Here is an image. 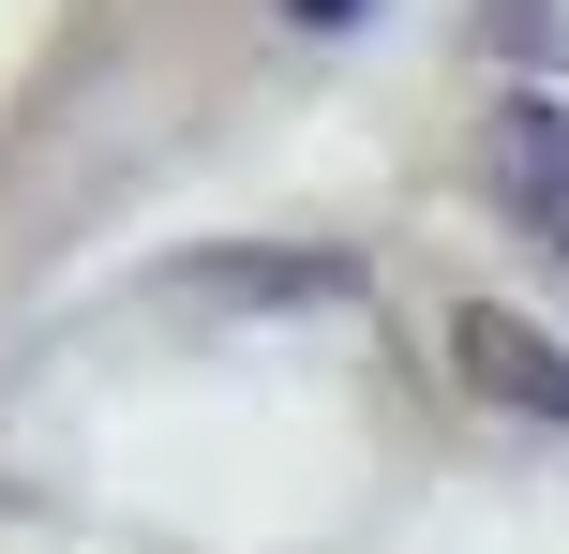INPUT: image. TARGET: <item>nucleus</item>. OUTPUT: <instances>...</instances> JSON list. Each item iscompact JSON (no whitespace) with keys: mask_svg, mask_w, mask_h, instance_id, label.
<instances>
[{"mask_svg":"<svg viewBox=\"0 0 569 554\" xmlns=\"http://www.w3.org/2000/svg\"><path fill=\"white\" fill-rule=\"evenodd\" d=\"M480 195L569 270V105H555V90H510V105L480 120Z\"/></svg>","mask_w":569,"mask_h":554,"instance_id":"1","label":"nucleus"},{"mask_svg":"<svg viewBox=\"0 0 569 554\" xmlns=\"http://www.w3.org/2000/svg\"><path fill=\"white\" fill-rule=\"evenodd\" d=\"M450 360H465V390H480V405H510V420H540V435H569V345H540L525 315L465 300V315H450Z\"/></svg>","mask_w":569,"mask_h":554,"instance_id":"2","label":"nucleus"},{"mask_svg":"<svg viewBox=\"0 0 569 554\" xmlns=\"http://www.w3.org/2000/svg\"><path fill=\"white\" fill-rule=\"evenodd\" d=\"M300 16H330V30H345V16H360V0H300Z\"/></svg>","mask_w":569,"mask_h":554,"instance_id":"3","label":"nucleus"}]
</instances>
